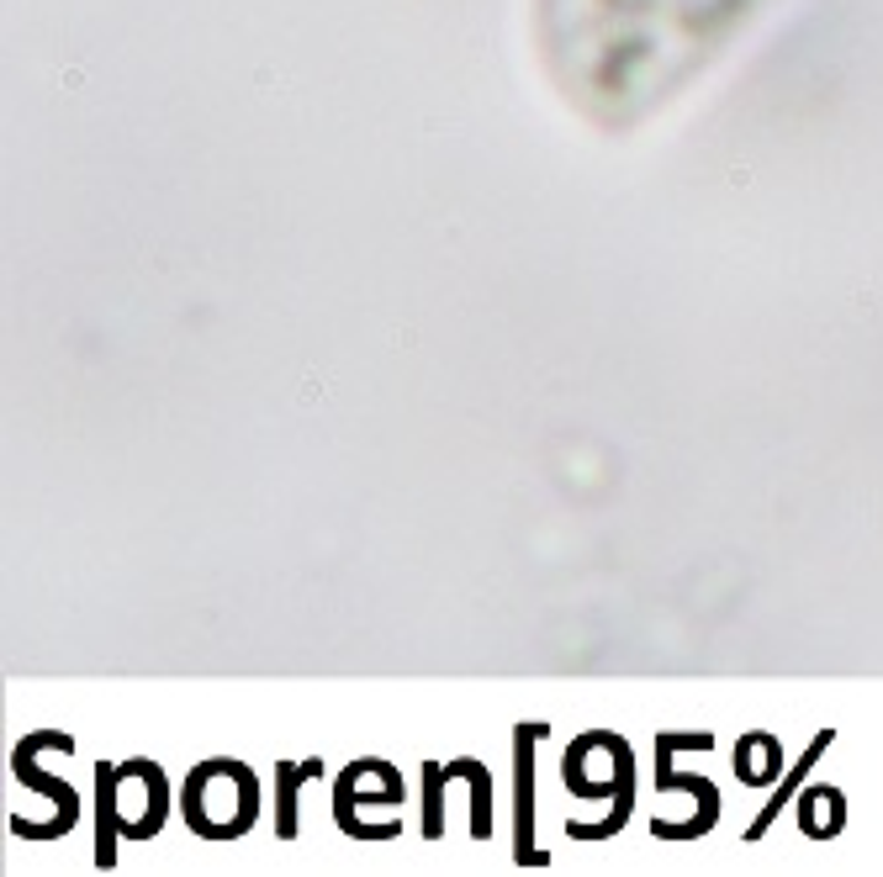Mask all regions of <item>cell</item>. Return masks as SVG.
Returning a JSON list of instances; mask_svg holds the SVG:
<instances>
[{
  "label": "cell",
  "mask_w": 883,
  "mask_h": 877,
  "mask_svg": "<svg viewBox=\"0 0 883 877\" xmlns=\"http://www.w3.org/2000/svg\"><path fill=\"white\" fill-rule=\"evenodd\" d=\"M439 777H445V766H429L424 772V783H429V819H424V835H439Z\"/></svg>",
  "instance_id": "8992f818"
},
{
  "label": "cell",
  "mask_w": 883,
  "mask_h": 877,
  "mask_svg": "<svg viewBox=\"0 0 883 877\" xmlns=\"http://www.w3.org/2000/svg\"><path fill=\"white\" fill-rule=\"evenodd\" d=\"M260 808V787L249 777V766L239 761H207L196 766L186 783V825L207 841H233L254 825Z\"/></svg>",
  "instance_id": "6da1fadb"
},
{
  "label": "cell",
  "mask_w": 883,
  "mask_h": 877,
  "mask_svg": "<svg viewBox=\"0 0 883 877\" xmlns=\"http://www.w3.org/2000/svg\"><path fill=\"white\" fill-rule=\"evenodd\" d=\"M546 735V724H524V730H519V862H534V867H540V862H546V856L534 852V835H529V808H534V761H529V745H534V740Z\"/></svg>",
  "instance_id": "7a4b0ae2"
},
{
  "label": "cell",
  "mask_w": 883,
  "mask_h": 877,
  "mask_svg": "<svg viewBox=\"0 0 883 877\" xmlns=\"http://www.w3.org/2000/svg\"><path fill=\"white\" fill-rule=\"evenodd\" d=\"M736 772H740V783H767V777L778 772V745H772V735H751V740H740V751H736Z\"/></svg>",
  "instance_id": "3957f363"
},
{
  "label": "cell",
  "mask_w": 883,
  "mask_h": 877,
  "mask_svg": "<svg viewBox=\"0 0 883 877\" xmlns=\"http://www.w3.org/2000/svg\"><path fill=\"white\" fill-rule=\"evenodd\" d=\"M302 777H318V761H302V766H281V777H276V783H281V819H276V831L287 835H297V783H302Z\"/></svg>",
  "instance_id": "5b68a950"
},
{
  "label": "cell",
  "mask_w": 883,
  "mask_h": 877,
  "mask_svg": "<svg viewBox=\"0 0 883 877\" xmlns=\"http://www.w3.org/2000/svg\"><path fill=\"white\" fill-rule=\"evenodd\" d=\"M825 745H831V730H825V735H814V745H810V751H804V761L793 766V777H788V783L778 787V798H772V804H767L762 814H757V825L746 831V835H751V841H762V831H767V825H772V819H778V814H783V804H788V798H793V783H799V777L810 772L814 761H820V751H825Z\"/></svg>",
  "instance_id": "277c9868"
}]
</instances>
